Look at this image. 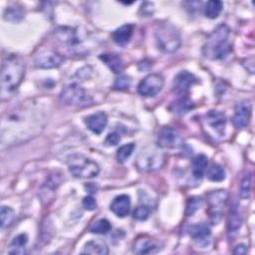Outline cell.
<instances>
[{
	"instance_id": "4dcf8cb0",
	"label": "cell",
	"mask_w": 255,
	"mask_h": 255,
	"mask_svg": "<svg viewBox=\"0 0 255 255\" xmlns=\"http://www.w3.org/2000/svg\"><path fill=\"white\" fill-rule=\"evenodd\" d=\"M207 177L211 181H222L225 178V170L221 165L213 163L207 169Z\"/></svg>"
},
{
	"instance_id": "30bf717a",
	"label": "cell",
	"mask_w": 255,
	"mask_h": 255,
	"mask_svg": "<svg viewBox=\"0 0 255 255\" xmlns=\"http://www.w3.org/2000/svg\"><path fill=\"white\" fill-rule=\"evenodd\" d=\"M164 85V79L160 74L152 73L144 77L137 86V92L142 97H154Z\"/></svg>"
},
{
	"instance_id": "277c9868",
	"label": "cell",
	"mask_w": 255,
	"mask_h": 255,
	"mask_svg": "<svg viewBox=\"0 0 255 255\" xmlns=\"http://www.w3.org/2000/svg\"><path fill=\"white\" fill-rule=\"evenodd\" d=\"M68 169L77 178H94L100 173L99 164L84 154L75 153L68 157Z\"/></svg>"
},
{
	"instance_id": "5b68a950",
	"label": "cell",
	"mask_w": 255,
	"mask_h": 255,
	"mask_svg": "<svg viewBox=\"0 0 255 255\" xmlns=\"http://www.w3.org/2000/svg\"><path fill=\"white\" fill-rule=\"evenodd\" d=\"M154 37L158 50L163 53H173L180 47L181 44L178 31L174 26L168 23L157 25L154 32Z\"/></svg>"
},
{
	"instance_id": "8992f818",
	"label": "cell",
	"mask_w": 255,
	"mask_h": 255,
	"mask_svg": "<svg viewBox=\"0 0 255 255\" xmlns=\"http://www.w3.org/2000/svg\"><path fill=\"white\" fill-rule=\"evenodd\" d=\"M61 100L67 105L77 107L90 106L94 100L78 84L73 83L66 86L61 93Z\"/></svg>"
},
{
	"instance_id": "f546056e",
	"label": "cell",
	"mask_w": 255,
	"mask_h": 255,
	"mask_svg": "<svg viewBox=\"0 0 255 255\" xmlns=\"http://www.w3.org/2000/svg\"><path fill=\"white\" fill-rule=\"evenodd\" d=\"M111 229H112V224L106 218L98 219L90 227V231L95 234H107L111 231Z\"/></svg>"
},
{
	"instance_id": "7402d4cb",
	"label": "cell",
	"mask_w": 255,
	"mask_h": 255,
	"mask_svg": "<svg viewBox=\"0 0 255 255\" xmlns=\"http://www.w3.org/2000/svg\"><path fill=\"white\" fill-rule=\"evenodd\" d=\"M208 158L205 154H197L191 161V173L195 179H201L207 169Z\"/></svg>"
},
{
	"instance_id": "d6986e66",
	"label": "cell",
	"mask_w": 255,
	"mask_h": 255,
	"mask_svg": "<svg viewBox=\"0 0 255 255\" xmlns=\"http://www.w3.org/2000/svg\"><path fill=\"white\" fill-rule=\"evenodd\" d=\"M56 39L67 47H76L80 43L77 32L70 27H58L55 30Z\"/></svg>"
},
{
	"instance_id": "e575fe53",
	"label": "cell",
	"mask_w": 255,
	"mask_h": 255,
	"mask_svg": "<svg viewBox=\"0 0 255 255\" xmlns=\"http://www.w3.org/2000/svg\"><path fill=\"white\" fill-rule=\"evenodd\" d=\"M240 197L241 198H248L251 190V175L250 173H247L243 176L241 182H240Z\"/></svg>"
},
{
	"instance_id": "7c38bea8",
	"label": "cell",
	"mask_w": 255,
	"mask_h": 255,
	"mask_svg": "<svg viewBox=\"0 0 255 255\" xmlns=\"http://www.w3.org/2000/svg\"><path fill=\"white\" fill-rule=\"evenodd\" d=\"M252 106L249 100H242L235 105L232 122L235 128H243L250 123Z\"/></svg>"
},
{
	"instance_id": "d590c367",
	"label": "cell",
	"mask_w": 255,
	"mask_h": 255,
	"mask_svg": "<svg viewBox=\"0 0 255 255\" xmlns=\"http://www.w3.org/2000/svg\"><path fill=\"white\" fill-rule=\"evenodd\" d=\"M130 78L126 76V75H121L118 77L114 83V88L117 90H126L129 87L130 85Z\"/></svg>"
},
{
	"instance_id": "52a82bcc",
	"label": "cell",
	"mask_w": 255,
	"mask_h": 255,
	"mask_svg": "<svg viewBox=\"0 0 255 255\" xmlns=\"http://www.w3.org/2000/svg\"><path fill=\"white\" fill-rule=\"evenodd\" d=\"M228 199V192L225 189L213 190L207 194L209 220L212 224H217L222 217V209Z\"/></svg>"
},
{
	"instance_id": "836d02e7",
	"label": "cell",
	"mask_w": 255,
	"mask_h": 255,
	"mask_svg": "<svg viewBox=\"0 0 255 255\" xmlns=\"http://www.w3.org/2000/svg\"><path fill=\"white\" fill-rule=\"evenodd\" d=\"M201 204H202V198L197 196L189 197L186 202V210H185L186 215L187 216L192 215L195 211L198 210V208H200Z\"/></svg>"
},
{
	"instance_id": "7a4b0ae2",
	"label": "cell",
	"mask_w": 255,
	"mask_h": 255,
	"mask_svg": "<svg viewBox=\"0 0 255 255\" xmlns=\"http://www.w3.org/2000/svg\"><path fill=\"white\" fill-rule=\"evenodd\" d=\"M26 65L24 60L16 54H9L4 57L1 67V96L11 95L21 84L25 75Z\"/></svg>"
},
{
	"instance_id": "d4e9b609",
	"label": "cell",
	"mask_w": 255,
	"mask_h": 255,
	"mask_svg": "<svg viewBox=\"0 0 255 255\" xmlns=\"http://www.w3.org/2000/svg\"><path fill=\"white\" fill-rule=\"evenodd\" d=\"M28 242V236L25 233H20L15 236L10 243L8 248V253L10 254H24L25 253V246Z\"/></svg>"
},
{
	"instance_id": "8d00e7d4",
	"label": "cell",
	"mask_w": 255,
	"mask_h": 255,
	"mask_svg": "<svg viewBox=\"0 0 255 255\" xmlns=\"http://www.w3.org/2000/svg\"><path fill=\"white\" fill-rule=\"evenodd\" d=\"M120 140H121V134L118 131H112L107 135L104 143L107 146H114V145H117L120 142Z\"/></svg>"
},
{
	"instance_id": "44dd1931",
	"label": "cell",
	"mask_w": 255,
	"mask_h": 255,
	"mask_svg": "<svg viewBox=\"0 0 255 255\" xmlns=\"http://www.w3.org/2000/svg\"><path fill=\"white\" fill-rule=\"evenodd\" d=\"M132 32H133V26L131 24H125L113 32L112 34L113 41L120 46H124L129 42L132 36Z\"/></svg>"
},
{
	"instance_id": "f35d334b",
	"label": "cell",
	"mask_w": 255,
	"mask_h": 255,
	"mask_svg": "<svg viewBox=\"0 0 255 255\" xmlns=\"http://www.w3.org/2000/svg\"><path fill=\"white\" fill-rule=\"evenodd\" d=\"M234 254H245L246 253V246L243 244H240L238 246L235 247V249L233 250Z\"/></svg>"
},
{
	"instance_id": "cb8c5ba5",
	"label": "cell",
	"mask_w": 255,
	"mask_h": 255,
	"mask_svg": "<svg viewBox=\"0 0 255 255\" xmlns=\"http://www.w3.org/2000/svg\"><path fill=\"white\" fill-rule=\"evenodd\" d=\"M82 253L106 255V254L109 253V249H108V246L106 245V243L104 241L99 240V239L98 240H91V241H88L85 244Z\"/></svg>"
},
{
	"instance_id": "8fae6325",
	"label": "cell",
	"mask_w": 255,
	"mask_h": 255,
	"mask_svg": "<svg viewBox=\"0 0 255 255\" xmlns=\"http://www.w3.org/2000/svg\"><path fill=\"white\" fill-rule=\"evenodd\" d=\"M162 248L163 244L160 241L146 235L136 238L132 244V252L139 255L155 254Z\"/></svg>"
},
{
	"instance_id": "d6a6232c",
	"label": "cell",
	"mask_w": 255,
	"mask_h": 255,
	"mask_svg": "<svg viewBox=\"0 0 255 255\" xmlns=\"http://www.w3.org/2000/svg\"><path fill=\"white\" fill-rule=\"evenodd\" d=\"M134 149V143L133 142H129L127 144L122 145L116 154V158L117 161L120 163H124L125 161H127V159L131 155L132 151Z\"/></svg>"
},
{
	"instance_id": "83f0119b",
	"label": "cell",
	"mask_w": 255,
	"mask_h": 255,
	"mask_svg": "<svg viewBox=\"0 0 255 255\" xmlns=\"http://www.w3.org/2000/svg\"><path fill=\"white\" fill-rule=\"evenodd\" d=\"M24 17L23 7L19 5H13L7 7L4 12V19L10 22H19Z\"/></svg>"
},
{
	"instance_id": "6da1fadb",
	"label": "cell",
	"mask_w": 255,
	"mask_h": 255,
	"mask_svg": "<svg viewBox=\"0 0 255 255\" xmlns=\"http://www.w3.org/2000/svg\"><path fill=\"white\" fill-rule=\"evenodd\" d=\"M42 114L36 110V103L25 104L18 107L15 111H11L7 114V119H3L1 139L6 138L7 141L10 136L16 132V141L20 138L25 139L26 136H33L34 132L38 131L43 127ZM13 136V137H14Z\"/></svg>"
},
{
	"instance_id": "4fadbf2b",
	"label": "cell",
	"mask_w": 255,
	"mask_h": 255,
	"mask_svg": "<svg viewBox=\"0 0 255 255\" xmlns=\"http://www.w3.org/2000/svg\"><path fill=\"white\" fill-rule=\"evenodd\" d=\"M64 57L56 51L48 50L40 53L35 58V66L41 69H52L59 67L64 62Z\"/></svg>"
},
{
	"instance_id": "3957f363",
	"label": "cell",
	"mask_w": 255,
	"mask_h": 255,
	"mask_svg": "<svg viewBox=\"0 0 255 255\" xmlns=\"http://www.w3.org/2000/svg\"><path fill=\"white\" fill-rule=\"evenodd\" d=\"M230 29L226 24L217 26L207 37L202 46V54L210 60L225 59L232 51V45L229 40Z\"/></svg>"
},
{
	"instance_id": "4316f807",
	"label": "cell",
	"mask_w": 255,
	"mask_h": 255,
	"mask_svg": "<svg viewBox=\"0 0 255 255\" xmlns=\"http://www.w3.org/2000/svg\"><path fill=\"white\" fill-rule=\"evenodd\" d=\"M223 8V3L219 0H210L204 6V15L209 19H215L219 16Z\"/></svg>"
},
{
	"instance_id": "74e56055",
	"label": "cell",
	"mask_w": 255,
	"mask_h": 255,
	"mask_svg": "<svg viewBox=\"0 0 255 255\" xmlns=\"http://www.w3.org/2000/svg\"><path fill=\"white\" fill-rule=\"evenodd\" d=\"M83 206L85 207V209L92 211L97 208V202L93 196L88 195V196H85L83 199Z\"/></svg>"
},
{
	"instance_id": "5bb4252c",
	"label": "cell",
	"mask_w": 255,
	"mask_h": 255,
	"mask_svg": "<svg viewBox=\"0 0 255 255\" xmlns=\"http://www.w3.org/2000/svg\"><path fill=\"white\" fill-rule=\"evenodd\" d=\"M188 233L191 239L200 247H205L209 244L211 231L210 227L206 223L192 224L188 228Z\"/></svg>"
},
{
	"instance_id": "f1b7e54d",
	"label": "cell",
	"mask_w": 255,
	"mask_h": 255,
	"mask_svg": "<svg viewBox=\"0 0 255 255\" xmlns=\"http://www.w3.org/2000/svg\"><path fill=\"white\" fill-rule=\"evenodd\" d=\"M140 204L135 207V209L132 212V216L134 219L136 220H146L150 213H151V203H146V200L144 199V202L142 200H140Z\"/></svg>"
},
{
	"instance_id": "ac0fdd59",
	"label": "cell",
	"mask_w": 255,
	"mask_h": 255,
	"mask_svg": "<svg viewBox=\"0 0 255 255\" xmlns=\"http://www.w3.org/2000/svg\"><path fill=\"white\" fill-rule=\"evenodd\" d=\"M111 211L118 217L124 218L130 212V198L127 194H121L114 198L110 205Z\"/></svg>"
},
{
	"instance_id": "ffe728a7",
	"label": "cell",
	"mask_w": 255,
	"mask_h": 255,
	"mask_svg": "<svg viewBox=\"0 0 255 255\" xmlns=\"http://www.w3.org/2000/svg\"><path fill=\"white\" fill-rule=\"evenodd\" d=\"M205 121L219 135L224 134L226 117L222 112L216 110H211L207 112L205 115Z\"/></svg>"
},
{
	"instance_id": "e0dca14e",
	"label": "cell",
	"mask_w": 255,
	"mask_h": 255,
	"mask_svg": "<svg viewBox=\"0 0 255 255\" xmlns=\"http://www.w3.org/2000/svg\"><path fill=\"white\" fill-rule=\"evenodd\" d=\"M243 222L242 212L240 206L237 202H233L230 205L228 215H227V230L228 233L233 235L237 233V231L241 228Z\"/></svg>"
},
{
	"instance_id": "2e32d148",
	"label": "cell",
	"mask_w": 255,
	"mask_h": 255,
	"mask_svg": "<svg viewBox=\"0 0 255 255\" xmlns=\"http://www.w3.org/2000/svg\"><path fill=\"white\" fill-rule=\"evenodd\" d=\"M108 124V116L104 112H98L89 115L85 118V125L94 133L100 134L103 132Z\"/></svg>"
},
{
	"instance_id": "ba28073f",
	"label": "cell",
	"mask_w": 255,
	"mask_h": 255,
	"mask_svg": "<svg viewBox=\"0 0 255 255\" xmlns=\"http://www.w3.org/2000/svg\"><path fill=\"white\" fill-rule=\"evenodd\" d=\"M164 162V156L158 150L151 148L148 150H142L137 156L135 164L138 169L142 171H153L162 166Z\"/></svg>"
},
{
	"instance_id": "1f68e13d",
	"label": "cell",
	"mask_w": 255,
	"mask_h": 255,
	"mask_svg": "<svg viewBox=\"0 0 255 255\" xmlns=\"http://www.w3.org/2000/svg\"><path fill=\"white\" fill-rule=\"evenodd\" d=\"M0 217H1V228H6L11 225L14 220L15 212L14 210L6 205L1 206L0 210Z\"/></svg>"
},
{
	"instance_id": "603a6c76",
	"label": "cell",
	"mask_w": 255,
	"mask_h": 255,
	"mask_svg": "<svg viewBox=\"0 0 255 255\" xmlns=\"http://www.w3.org/2000/svg\"><path fill=\"white\" fill-rule=\"evenodd\" d=\"M193 108L192 101L187 96H180L170 106V111L177 115H183L188 113Z\"/></svg>"
},
{
	"instance_id": "484cf974",
	"label": "cell",
	"mask_w": 255,
	"mask_h": 255,
	"mask_svg": "<svg viewBox=\"0 0 255 255\" xmlns=\"http://www.w3.org/2000/svg\"><path fill=\"white\" fill-rule=\"evenodd\" d=\"M100 58L115 73H121L123 71L124 64H123V61H122V59H121V57L119 55H116V54H105V55H101Z\"/></svg>"
},
{
	"instance_id": "9c48e42d",
	"label": "cell",
	"mask_w": 255,
	"mask_h": 255,
	"mask_svg": "<svg viewBox=\"0 0 255 255\" xmlns=\"http://www.w3.org/2000/svg\"><path fill=\"white\" fill-rule=\"evenodd\" d=\"M156 143L161 148L175 149L183 144V138L175 128L171 127H163L158 130Z\"/></svg>"
},
{
	"instance_id": "9a60e30c",
	"label": "cell",
	"mask_w": 255,
	"mask_h": 255,
	"mask_svg": "<svg viewBox=\"0 0 255 255\" xmlns=\"http://www.w3.org/2000/svg\"><path fill=\"white\" fill-rule=\"evenodd\" d=\"M196 82V78L188 71L179 72L173 80V90L178 96H187L189 88Z\"/></svg>"
}]
</instances>
